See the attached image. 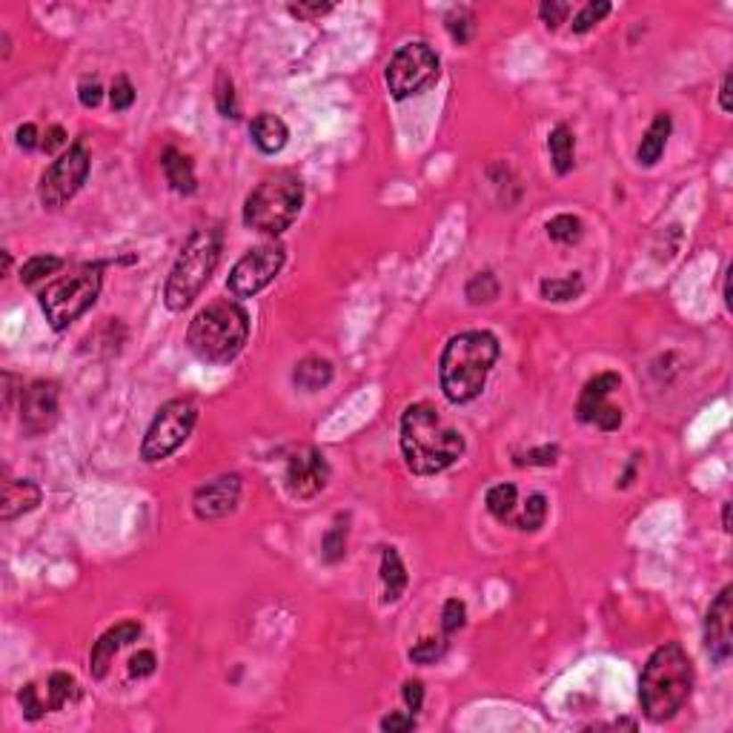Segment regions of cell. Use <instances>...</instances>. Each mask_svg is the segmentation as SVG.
Instances as JSON below:
<instances>
[{
  "label": "cell",
  "instance_id": "obj_43",
  "mask_svg": "<svg viewBox=\"0 0 733 733\" xmlns=\"http://www.w3.org/2000/svg\"><path fill=\"white\" fill-rule=\"evenodd\" d=\"M416 728V716L413 713H390L382 719V730L384 733H407Z\"/></svg>",
  "mask_w": 733,
  "mask_h": 733
},
{
  "label": "cell",
  "instance_id": "obj_46",
  "mask_svg": "<svg viewBox=\"0 0 733 733\" xmlns=\"http://www.w3.org/2000/svg\"><path fill=\"white\" fill-rule=\"evenodd\" d=\"M556 456H559V447L556 444H548V447H539V450H531L527 453V465H539V467H548L556 461Z\"/></svg>",
  "mask_w": 733,
  "mask_h": 733
},
{
  "label": "cell",
  "instance_id": "obj_31",
  "mask_svg": "<svg viewBox=\"0 0 733 733\" xmlns=\"http://www.w3.org/2000/svg\"><path fill=\"white\" fill-rule=\"evenodd\" d=\"M321 550H324V559H327L330 564L344 559V553H347V519L338 515L335 524L327 531V536H324Z\"/></svg>",
  "mask_w": 733,
  "mask_h": 733
},
{
  "label": "cell",
  "instance_id": "obj_50",
  "mask_svg": "<svg viewBox=\"0 0 733 733\" xmlns=\"http://www.w3.org/2000/svg\"><path fill=\"white\" fill-rule=\"evenodd\" d=\"M722 524H725V531H730V505H725V510H722Z\"/></svg>",
  "mask_w": 733,
  "mask_h": 733
},
{
  "label": "cell",
  "instance_id": "obj_32",
  "mask_svg": "<svg viewBox=\"0 0 733 733\" xmlns=\"http://www.w3.org/2000/svg\"><path fill=\"white\" fill-rule=\"evenodd\" d=\"M447 32H450L453 40H458V44H467L473 32H476V18H473V12L467 6L453 9L450 15H447Z\"/></svg>",
  "mask_w": 733,
  "mask_h": 733
},
{
  "label": "cell",
  "instance_id": "obj_28",
  "mask_svg": "<svg viewBox=\"0 0 733 733\" xmlns=\"http://www.w3.org/2000/svg\"><path fill=\"white\" fill-rule=\"evenodd\" d=\"M515 498H519L515 484H496L487 490V510H490L498 522H510V515L515 510Z\"/></svg>",
  "mask_w": 733,
  "mask_h": 733
},
{
  "label": "cell",
  "instance_id": "obj_37",
  "mask_svg": "<svg viewBox=\"0 0 733 733\" xmlns=\"http://www.w3.org/2000/svg\"><path fill=\"white\" fill-rule=\"evenodd\" d=\"M605 15H610V4H588L585 9L579 12V15L573 18V32L576 35H585V32H590L596 23H599Z\"/></svg>",
  "mask_w": 733,
  "mask_h": 733
},
{
  "label": "cell",
  "instance_id": "obj_10",
  "mask_svg": "<svg viewBox=\"0 0 733 733\" xmlns=\"http://www.w3.org/2000/svg\"><path fill=\"white\" fill-rule=\"evenodd\" d=\"M92 167L89 149L84 141H75L66 152L52 164L44 175H40L37 198L46 210H61L66 201L78 195V189L84 186L86 175Z\"/></svg>",
  "mask_w": 733,
  "mask_h": 733
},
{
  "label": "cell",
  "instance_id": "obj_33",
  "mask_svg": "<svg viewBox=\"0 0 733 733\" xmlns=\"http://www.w3.org/2000/svg\"><path fill=\"white\" fill-rule=\"evenodd\" d=\"M548 235L559 243H576L581 238V221L576 215H556L553 221H548Z\"/></svg>",
  "mask_w": 733,
  "mask_h": 733
},
{
  "label": "cell",
  "instance_id": "obj_12",
  "mask_svg": "<svg viewBox=\"0 0 733 733\" xmlns=\"http://www.w3.org/2000/svg\"><path fill=\"white\" fill-rule=\"evenodd\" d=\"M330 482V465L316 447H298L287 461V490L292 498H316Z\"/></svg>",
  "mask_w": 733,
  "mask_h": 733
},
{
  "label": "cell",
  "instance_id": "obj_15",
  "mask_svg": "<svg viewBox=\"0 0 733 733\" xmlns=\"http://www.w3.org/2000/svg\"><path fill=\"white\" fill-rule=\"evenodd\" d=\"M238 501H241V476L229 473V476H218L198 487L193 496V510L198 519L215 522L233 513L238 507Z\"/></svg>",
  "mask_w": 733,
  "mask_h": 733
},
{
  "label": "cell",
  "instance_id": "obj_40",
  "mask_svg": "<svg viewBox=\"0 0 733 733\" xmlns=\"http://www.w3.org/2000/svg\"><path fill=\"white\" fill-rule=\"evenodd\" d=\"M541 21H545L548 29H559L564 23V18L570 15V4H562V0H548V4H541L539 9Z\"/></svg>",
  "mask_w": 733,
  "mask_h": 733
},
{
  "label": "cell",
  "instance_id": "obj_39",
  "mask_svg": "<svg viewBox=\"0 0 733 733\" xmlns=\"http://www.w3.org/2000/svg\"><path fill=\"white\" fill-rule=\"evenodd\" d=\"M447 650L444 639H422L416 647H410V659L416 664H436Z\"/></svg>",
  "mask_w": 733,
  "mask_h": 733
},
{
  "label": "cell",
  "instance_id": "obj_24",
  "mask_svg": "<svg viewBox=\"0 0 733 733\" xmlns=\"http://www.w3.org/2000/svg\"><path fill=\"white\" fill-rule=\"evenodd\" d=\"M382 581H384V602H399L407 588V567L396 548H384L382 553Z\"/></svg>",
  "mask_w": 733,
  "mask_h": 733
},
{
  "label": "cell",
  "instance_id": "obj_4",
  "mask_svg": "<svg viewBox=\"0 0 733 733\" xmlns=\"http://www.w3.org/2000/svg\"><path fill=\"white\" fill-rule=\"evenodd\" d=\"M250 338V316L238 301H212L189 321L186 344L207 364H229Z\"/></svg>",
  "mask_w": 733,
  "mask_h": 733
},
{
  "label": "cell",
  "instance_id": "obj_7",
  "mask_svg": "<svg viewBox=\"0 0 733 733\" xmlns=\"http://www.w3.org/2000/svg\"><path fill=\"white\" fill-rule=\"evenodd\" d=\"M101 287H103V264H84L78 267L75 273L46 284V290H40L37 298L49 327L61 333L70 327V324H75L98 301Z\"/></svg>",
  "mask_w": 733,
  "mask_h": 733
},
{
  "label": "cell",
  "instance_id": "obj_21",
  "mask_svg": "<svg viewBox=\"0 0 733 733\" xmlns=\"http://www.w3.org/2000/svg\"><path fill=\"white\" fill-rule=\"evenodd\" d=\"M671 115H656L654 118V124L647 127L645 132V138L639 144V149H636V161H639L642 167H656L659 164V158L664 155V146H668V138H671Z\"/></svg>",
  "mask_w": 733,
  "mask_h": 733
},
{
  "label": "cell",
  "instance_id": "obj_45",
  "mask_svg": "<svg viewBox=\"0 0 733 733\" xmlns=\"http://www.w3.org/2000/svg\"><path fill=\"white\" fill-rule=\"evenodd\" d=\"M333 9V4H292L290 15H295L298 21H316L321 15H327Z\"/></svg>",
  "mask_w": 733,
  "mask_h": 733
},
{
  "label": "cell",
  "instance_id": "obj_41",
  "mask_svg": "<svg viewBox=\"0 0 733 733\" xmlns=\"http://www.w3.org/2000/svg\"><path fill=\"white\" fill-rule=\"evenodd\" d=\"M103 98V86H101V80H95V78H86V80H80V86H78V101L86 106V110H95V106L101 103Z\"/></svg>",
  "mask_w": 733,
  "mask_h": 733
},
{
  "label": "cell",
  "instance_id": "obj_17",
  "mask_svg": "<svg viewBox=\"0 0 733 733\" xmlns=\"http://www.w3.org/2000/svg\"><path fill=\"white\" fill-rule=\"evenodd\" d=\"M619 384H622V378L614 370L593 375L590 382L581 387V396H579V404H576V418H579V422L581 424H596V418H599L602 410L607 407V396L614 390H619Z\"/></svg>",
  "mask_w": 733,
  "mask_h": 733
},
{
  "label": "cell",
  "instance_id": "obj_1",
  "mask_svg": "<svg viewBox=\"0 0 733 733\" xmlns=\"http://www.w3.org/2000/svg\"><path fill=\"white\" fill-rule=\"evenodd\" d=\"M401 453L416 476H436L465 456V436L441 422L436 407L413 404L401 416Z\"/></svg>",
  "mask_w": 733,
  "mask_h": 733
},
{
  "label": "cell",
  "instance_id": "obj_3",
  "mask_svg": "<svg viewBox=\"0 0 733 733\" xmlns=\"http://www.w3.org/2000/svg\"><path fill=\"white\" fill-rule=\"evenodd\" d=\"M694 690V662L679 642H668L647 659L639 682L642 711L650 722H668L685 708Z\"/></svg>",
  "mask_w": 733,
  "mask_h": 733
},
{
  "label": "cell",
  "instance_id": "obj_30",
  "mask_svg": "<svg viewBox=\"0 0 733 733\" xmlns=\"http://www.w3.org/2000/svg\"><path fill=\"white\" fill-rule=\"evenodd\" d=\"M548 519V498L541 496V493H533V496H527V505L522 510L519 519H513V524L519 527V531H539L541 524H545Z\"/></svg>",
  "mask_w": 733,
  "mask_h": 733
},
{
  "label": "cell",
  "instance_id": "obj_5",
  "mask_svg": "<svg viewBox=\"0 0 733 733\" xmlns=\"http://www.w3.org/2000/svg\"><path fill=\"white\" fill-rule=\"evenodd\" d=\"M221 261V229L198 226L186 238L164 287V304L172 312H184L210 284L215 267Z\"/></svg>",
  "mask_w": 733,
  "mask_h": 733
},
{
  "label": "cell",
  "instance_id": "obj_8",
  "mask_svg": "<svg viewBox=\"0 0 733 733\" xmlns=\"http://www.w3.org/2000/svg\"><path fill=\"white\" fill-rule=\"evenodd\" d=\"M198 424V407L189 399H172L158 410V416L149 424L144 444H141V458L146 465L169 458L178 447L193 436Z\"/></svg>",
  "mask_w": 733,
  "mask_h": 733
},
{
  "label": "cell",
  "instance_id": "obj_6",
  "mask_svg": "<svg viewBox=\"0 0 733 733\" xmlns=\"http://www.w3.org/2000/svg\"><path fill=\"white\" fill-rule=\"evenodd\" d=\"M304 207V184L292 172H276L258 184L243 203V224L278 238L295 224Z\"/></svg>",
  "mask_w": 733,
  "mask_h": 733
},
{
  "label": "cell",
  "instance_id": "obj_27",
  "mask_svg": "<svg viewBox=\"0 0 733 733\" xmlns=\"http://www.w3.org/2000/svg\"><path fill=\"white\" fill-rule=\"evenodd\" d=\"M63 267V258L58 255H32L29 261L21 267V284L23 287H35L37 281H44L46 276H55Z\"/></svg>",
  "mask_w": 733,
  "mask_h": 733
},
{
  "label": "cell",
  "instance_id": "obj_38",
  "mask_svg": "<svg viewBox=\"0 0 733 733\" xmlns=\"http://www.w3.org/2000/svg\"><path fill=\"white\" fill-rule=\"evenodd\" d=\"M110 103H112V110H115V112H127L129 106L135 103V86H132V80H129L127 75H118V78L112 80Z\"/></svg>",
  "mask_w": 733,
  "mask_h": 733
},
{
  "label": "cell",
  "instance_id": "obj_19",
  "mask_svg": "<svg viewBox=\"0 0 733 733\" xmlns=\"http://www.w3.org/2000/svg\"><path fill=\"white\" fill-rule=\"evenodd\" d=\"M250 135H252V144L261 149L264 155H276V152H281L284 146H287L290 129H287V124H284L278 115L261 112V115L252 118Z\"/></svg>",
  "mask_w": 733,
  "mask_h": 733
},
{
  "label": "cell",
  "instance_id": "obj_16",
  "mask_svg": "<svg viewBox=\"0 0 733 733\" xmlns=\"http://www.w3.org/2000/svg\"><path fill=\"white\" fill-rule=\"evenodd\" d=\"M141 624L138 622H120L115 624V628H110L98 642L92 645V656H89V671L95 679H103L106 671H110V662L115 659V654L124 645L129 642H138V636H141Z\"/></svg>",
  "mask_w": 733,
  "mask_h": 733
},
{
  "label": "cell",
  "instance_id": "obj_26",
  "mask_svg": "<svg viewBox=\"0 0 733 733\" xmlns=\"http://www.w3.org/2000/svg\"><path fill=\"white\" fill-rule=\"evenodd\" d=\"M78 696V682L75 679L70 676V673H63V671H58V673H52L49 679H46V708L49 711H61L66 702H72Z\"/></svg>",
  "mask_w": 733,
  "mask_h": 733
},
{
  "label": "cell",
  "instance_id": "obj_29",
  "mask_svg": "<svg viewBox=\"0 0 733 733\" xmlns=\"http://www.w3.org/2000/svg\"><path fill=\"white\" fill-rule=\"evenodd\" d=\"M465 292H467V301L476 304V307L479 304H493L498 298V292H501V284L493 273H479V276H473L467 281Z\"/></svg>",
  "mask_w": 733,
  "mask_h": 733
},
{
  "label": "cell",
  "instance_id": "obj_44",
  "mask_svg": "<svg viewBox=\"0 0 733 733\" xmlns=\"http://www.w3.org/2000/svg\"><path fill=\"white\" fill-rule=\"evenodd\" d=\"M401 696L407 702V708H410V713L422 711V704H424V685L418 682V679H410V682H404Z\"/></svg>",
  "mask_w": 733,
  "mask_h": 733
},
{
  "label": "cell",
  "instance_id": "obj_48",
  "mask_svg": "<svg viewBox=\"0 0 733 733\" xmlns=\"http://www.w3.org/2000/svg\"><path fill=\"white\" fill-rule=\"evenodd\" d=\"M40 144V135H37V127L35 124H23V127H18V146L21 149H26V152H32V149H37Z\"/></svg>",
  "mask_w": 733,
  "mask_h": 733
},
{
  "label": "cell",
  "instance_id": "obj_49",
  "mask_svg": "<svg viewBox=\"0 0 733 733\" xmlns=\"http://www.w3.org/2000/svg\"><path fill=\"white\" fill-rule=\"evenodd\" d=\"M730 80H733V78H730V72H728V75L722 78V89H719V103H722V110H725V112H730Z\"/></svg>",
  "mask_w": 733,
  "mask_h": 733
},
{
  "label": "cell",
  "instance_id": "obj_35",
  "mask_svg": "<svg viewBox=\"0 0 733 733\" xmlns=\"http://www.w3.org/2000/svg\"><path fill=\"white\" fill-rule=\"evenodd\" d=\"M215 103H218V112L224 118H238V103H235V86L224 72L218 75V84H215Z\"/></svg>",
  "mask_w": 733,
  "mask_h": 733
},
{
  "label": "cell",
  "instance_id": "obj_14",
  "mask_svg": "<svg viewBox=\"0 0 733 733\" xmlns=\"http://www.w3.org/2000/svg\"><path fill=\"white\" fill-rule=\"evenodd\" d=\"M58 422V387L52 382H35L21 396V424L26 436H44Z\"/></svg>",
  "mask_w": 733,
  "mask_h": 733
},
{
  "label": "cell",
  "instance_id": "obj_25",
  "mask_svg": "<svg viewBox=\"0 0 733 733\" xmlns=\"http://www.w3.org/2000/svg\"><path fill=\"white\" fill-rule=\"evenodd\" d=\"M539 292L545 301H553V304H564V301H573L581 292H585V281H581L579 273H570L564 278H545L539 284Z\"/></svg>",
  "mask_w": 733,
  "mask_h": 733
},
{
  "label": "cell",
  "instance_id": "obj_18",
  "mask_svg": "<svg viewBox=\"0 0 733 733\" xmlns=\"http://www.w3.org/2000/svg\"><path fill=\"white\" fill-rule=\"evenodd\" d=\"M40 487L29 479H9L4 482V507H0V519L12 522L23 513H32L40 505Z\"/></svg>",
  "mask_w": 733,
  "mask_h": 733
},
{
  "label": "cell",
  "instance_id": "obj_2",
  "mask_svg": "<svg viewBox=\"0 0 733 733\" xmlns=\"http://www.w3.org/2000/svg\"><path fill=\"white\" fill-rule=\"evenodd\" d=\"M498 361V338L487 330H470L458 333L447 342L441 361H439V378L447 401L467 404L482 396L493 364Z\"/></svg>",
  "mask_w": 733,
  "mask_h": 733
},
{
  "label": "cell",
  "instance_id": "obj_34",
  "mask_svg": "<svg viewBox=\"0 0 733 733\" xmlns=\"http://www.w3.org/2000/svg\"><path fill=\"white\" fill-rule=\"evenodd\" d=\"M18 702H21V708H23V716L29 719V722H37L40 716L49 713V708H46V699L40 696V688H37L35 682H29L26 688H21Z\"/></svg>",
  "mask_w": 733,
  "mask_h": 733
},
{
  "label": "cell",
  "instance_id": "obj_20",
  "mask_svg": "<svg viewBox=\"0 0 733 733\" xmlns=\"http://www.w3.org/2000/svg\"><path fill=\"white\" fill-rule=\"evenodd\" d=\"M161 167H164L167 181L178 195H193L198 189L195 167H193V161H189V155H184L181 149L167 146L164 155H161Z\"/></svg>",
  "mask_w": 733,
  "mask_h": 733
},
{
  "label": "cell",
  "instance_id": "obj_23",
  "mask_svg": "<svg viewBox=\"0 0 733 733\" xmlns=\"http://www.w3.org/2000/svg\"><path fill=\"white\" fill-rule=\"evenodd\" d=\"M548 149H550V161H553V169L559 175H567L576 164V138L573 132H570L567 124H559L553 127L550 135H548Z\"/></svg>",
  "mask_w": 733,
  "mask_h": 733
},
{
  "label": "cell",
  "instance_id": "obj_11",
  "mask_svg": "<svg viewBox=\"0 0 733 733\" xmlns=\"http://www.w3.org/2000/svg\"><path fill=\"white\" fill-rule=\"evenodd\" d=\"M284 261H287V252H284L281 243H261L233 267V273L226 278V290L235 298H252L276 281Z\"/></svg>",
  "mask_w": 733,
  "mask_h": 733
},
{
  "label": "cell",
  "instance_id": "obj_47",
  "mask_svg": "<svg viewBox=\"0 0 733 733\" xmlns=\"http://www.w3.org/2000/svg\"><path fill=\"white\" fill-rule=\"evenodd\" d=\"M63 144H66V132H63V127H49L46 135H44V144H40V149H44L46 155H55Z\"/></svg>",
  "mask_w": 733,
  "mask_h": 733
},
{
  "label": "cell",
  "instance_id": "obj_13",
  "mask_svg": "<svg viewBox=\"0 0 733 733\" xmlns=\"http://www.w3.org/2000/svg\"><path fill=\"white\" fill-rule=\"evenodd\" d=\"M704 647L716 664H725L733 654V588L725 585L704 616Z\"/></svg>",
  "mask_w": 733,
  "mask_h": 733
},
{
  "label": "cell",
  "instance_id": "obj_22",
  "mask_svg": "<svg viewBox=\"0 0 733 733\" xmlns=\"http://www.w3.org/2000/svg\"><path fill=\"white\" fill-rule=\"evenodd\" d=\"M292 382L307 392H316L321 387H327L333 382V361L321 358V356H307L304 361L295 364Z\"/></svg>",
  "mask_w": 733,
  "mask_h": 733
},
{
  "label": "cell",
  "instance_id": "obj_36",
  "mask_svg": "<svg viewBox=\"0 0 733 733\" xmlns=\"http://www.w3.org/2000/svg\"><path fill=\"white\" fill-rule=\"evenodd\" d=\"M465 622H467V607L461 599H447L444 602V610H441V630L450 636L456 630L465 628Z\"/></svg>",
  "mask_w": 733,
  "mask_h": 733
},
{
  "label": "cell",
  "instance_id": "obj_9",
  "mask_svg": "<svg viewBox=\"0 0 733 733\" xmlns=\"http://www.w3.org/2000/svg\"><path fill=\"white\" fill-rule=\"evenodd\" d=\"M441 72V61L432 52L424 40H413V44H404L392 61L387 63V86L392 92V98H410L427 89L430 84H436Z\"/></svg>",
  "mask_w": 733,
  "mask_h": 733
},
{
  "label": "cell",
  "instance_id": "obj_42",
  "mask_svg": "<svg viewBox=\"0 0 733 733\" xmlns=\"http://www.w3.org/2000/svg\"><path fill=\"white\" fill-rule=\"evenodd\" d=\"M149 673H155V654L152 650H141L129 659V676L132 679H144Z\"/></svg>",
  "mask_w": 733,
  "mask_h": 733
}]
</instances>
